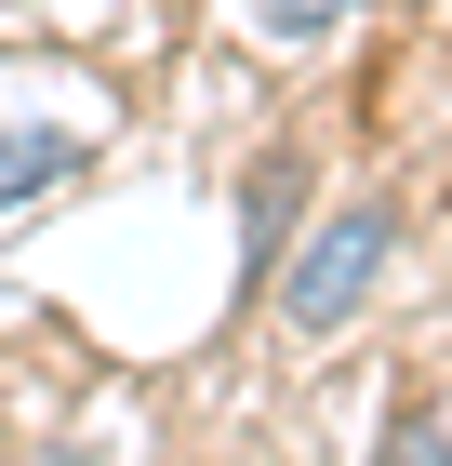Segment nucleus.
<instances>
[{"mask_svg":"<svg viewBox=\"0 0 452 466\" xmlns=\"http://www.w3.org/2000/svg\"><path fill=\"white\" fill-rule=\"evenodd\" d=\"M386 253H399V214H386V200H333L306 240L279 253V280H266L279 333H293V347H333V333L386 293Z\"/></svg>","mask_w":452,"mask_h":466,"instance_id":"nucleus-1","label":"nucleus"},{"mask_svg":"<svg viewBox=\"0 0 452 466\" xmlns=\"http://www.w3.org/2000/svg\"><path fill=\"white\" fill-rule=\"evenodd\" d=\"M293 227H306V147H266V160L240 174V267L253 280H279Z\"/></svg>","mask_w":452,"mask_h":466,"instance_id":"nucleus-2","label":"nucleus"},{"mask_svg":"<svg viewBox=\"0 0 452 466\" xmlns=\"http://www.w3.org/2000/svg\"><path fill=\"white\" fill-rule=\"evenodd\" d=\"M80 160H94V134H67V120H14V107H0V214L54 200Z\"/></svg>","mask_w":452,"mask_h":466,"instance_id":"nucleus-3","label":"nucleus"},{"mask_svg":"<svg viewBox=\"0 0 452 466\" xmlns=\"http://www.w3.org/2000/svg\"><path fill=\"white\" fill-rule=\"evenodd\" d=\"M253 40H279V54H319V40H347L359 27V0H240Z\"/></svg>","mask_w":452,"mask_h":466,"instance_id":"nucleus-4","label":"nucleus"},{"mask_svg":"<svg viewBox=\"0 0 452 466\" xmlns=\"http://www.w3.org/2000/svg\"><path fill=\"white\" fill-rule=\"evenodd\" d=\"M373 466H452V387L439 400H399V427L373 440Z\"/></svg>","mask_w":452,"mask_h":466,"instance_id":"nucleus-5","label":"nucleus"},{"mask_svg":"<svg viewBox=\"0 0 452 466\" xmlns=\"http://www.w3.org/2000/svg\"><path fill=\"white\" fill-rule=\"evenodd\" d=\"M27 466H94V453H80V440H54V453H27Z\"/></svg>","mask_w":452,"mask_h":466,"instance_id":"nucleus-6","label":"nucleus"}]
</instances>
